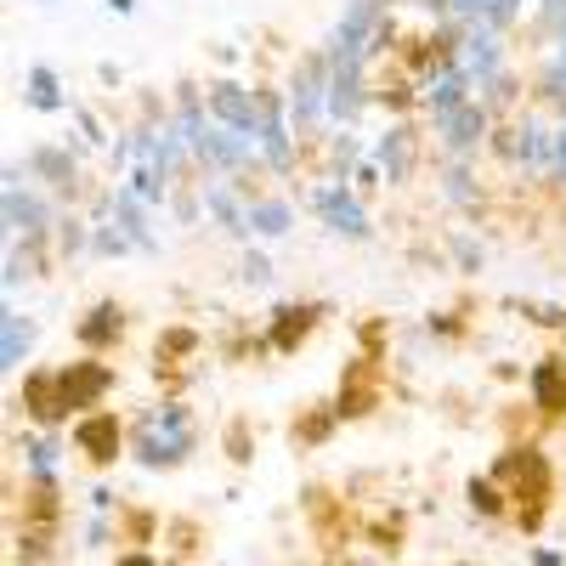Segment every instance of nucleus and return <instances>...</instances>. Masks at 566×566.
Instances as JSON below:
<instances>
[{
    "label": "nucleus",
    "mask_w": 566,
    "mask_h": 566,
    "mask_svg": "<svg viewBox=\"0 0 566 566\" xmlns=\"http://www.w3.org/2000/svg\"><path fill=\"white\" fill-rule=\"evenodd\" d=\"M193 448H199V431H193L187 402L148 408V413H142V424H136V442H130V453H136L142 470H176Z\"/></svg>",
    "instance_id": "1"
},
{
    "label": "nucleus",
    "mask_w": 566,
    "mask_h": 566,
    "mask_svg": "<svg viewBox=\"0 0 566 566\" xmlns=\"http://www.w3.org/2000/svg\"><path fill=\"white\" fill-rule=\"evenodd\" d=\"M493 476L510 488L515 504H527V510H522V527H538V522H544V504H549V488H555L549 459H544L538 448H510V453L493 464Z\"/></svg>",
    "instance_id": "2"
},
{
    "label": "nucleus",
    "mask_w": 566,
    "mask_h": 566,
    "mask_svg": "<svg viewBox=\"0 0 566 566\" xmlns=\"http://www.w3.org/2000/svg\"><path fill=\"white\" fill-rule=\"evenodd\" d=\"M386 7L391 0H346L335 34H328V57L368 69V57L380 52V34H386Z\"/></svg>",
    "instance_id": "3"
},
{
    "label": "nucleus",
    "mask_w": 566,
    "mask_h": 566,
    "mask_svg": "<svg viewBox=\"0 0 566 566\" xmlns=\"http://www.w3.org/2000/svg\"><path fill=\"white\" fill-rule=\"evenodd\" d=\"M0 216H7V244L12 239H52L57 210L34 193V176L7 165V187H0Z\"/></svg>",
    "instance_id": "4"
},
{
    "label": "nucleus",
    "mask_w": 566,
    "mask_h": 566,
    "mask_svg": "<svg viewBox=\"0 0 566 566\" xmlns=\"http://www.w3.org/2000/svg\"><path fill=\"white\" fill-rule=\"evenodd\" d=\"M193 159H199V170H221V176H239V170H250V165H266L261 136H244V130H232V125H221V119H210V125L193 136Z\"/></svg>",
    "instance_id": "5"
},
{
    "label": "nucleus",
    "mask_w": 566,
    "mask_h": 566,
    "mask_svg": "<svg viewBox=\"0 0 566 566\" xmlns=\"http://www.w3.org/2000/svg\"><path fill=\"white\" fill-rule=\"evenodd\" d=\"M108 391H114V368L97 363V352L80 357V363H63L57 368V413H63V424L91 413V408H103Z\"/></svg>",
    "instance_id": "6"
},
{
    "label": "nucleus",
    "mask_w": 566,
    "mask_h": 566,
    "mask_svg": "<svg viewBox=\"0 0 566 566\" xmlns=\"http://www.w3.org/2000/svg\"><path fill=\"white\" fill-rule=\"evenodd\" d=\"M312 210H317V221L335 232V239H352V244H368L374 239V221H368V210L357 199V187H346L335 176H328L323 187H312Z\"/></svg>",
    "instance_id": "7"
},
{
    "label": "nucleus",
    "mask_w": 566,
    "mask_h": 566,
    "mask_svg": "<svg viewBox=\"0 0 566 566\" xmlns=\"http://www.w3.org/2000/svg\"><path fill=\"white\" fill-rule=\"evenodd\" d=\"M493 154L515 170V165H522V170H549L555 165V136L533 119V114H515L510 125H499L493 130Z\"/></svg>",
    "instance_id": "8"
},
{
    "label": "nucleus",
    "mask_w": 566,
    "mask_h": 566,
    "mask_svg": "<svg viewBox=\"0 0 566 566\" xmlns=\"http://www.w3.org/2000/svg\"><path fill=\"white\" fill-rule=\"evenodd\" d=\"M328 80H335V63L328 52H306L295 63V80H290V114H295V130H312L328 119Z\"/></svg>",
    "instance_id": "9"
},
{
    "label": "nucleus",
    "mask_w": 566,
    "mask_h": 566,
    "mask_svg": "<svg viewBox=\"0 0 566 566\" xmlns=\"http://www.w3.org/2000/svg\"><path fill=\"white\" fill-rule=\"evenodd\" d=\"M453 57L464 63L470 85H476V97H488L493 80L504 74V29H488V23H459V45Z\"/></svg>",
    "instance_id": "10"
},
{
    "label": "nucleus",
    "mask_w": 566,
    "mask_h": 566,
    "mask_svg": "<svg viewBox=\"0 0 566 566\" xmlns=\"http://www.w3.org/2000/svg\"><path fill=\"white\" fill-rule=\"evenodd\" d=\"M437 136H442V154L448 159H476V148L493 142V108L482 97H470L448 114H437Z\"/></svg>",
    "instance_id": "11"
},
{
    "label": "nucleus",
    "mask_w": 566,
    "mask_h": 566,
    "mask_svg": "<svg viewBox=\"0 0 566 566\" xmlns=\"http://www.w3.org/2000/svg\"><path fill=\"white\" fill-rule=\"evenodd\" d=\"M261 91V154H266V170L272 176H290L295 170V130H290V91H272V85H255Z\"/></svg>",
    "instance_id": "12"
},
{
    "label": "nucleus",
    "mask_w": 566,
    "mask_h": 566,
    "mask_svg": "<svg viewBox=\"0 0 566 566\" xmlns=\"http://www.w3.org/2000/svg\"><path fill=\"white\" fill-rule=\"evenodd\" d=\"M476 97V85H470V74H464V63L448 52V57H437L431 69L419 74V108L424 114H448V108H459V103H470Z\"/></svg>",
    "instance_id": "13"
},
{
    "label": "nucleus",
    "mask_w": 566,
    "mask_h": 566,
    "mask_svg": "<svg viewBox=\"0 0 566 566\" xmlns=\"http://www.w3.org/2000/svg\"><path fill=\"white\" fill-rule=\"evenodd\" d=\"M205 103H210V119L244 130V136H261V91H250L239 80H221V85H210Z\"/></svg>",
    "instance_id": "14"
},
{
    "label": "nucleus",
    "mask_w": 566,
    "mask_h": 566,
    "mask_svg": "<svg viewBox=\"0 0 566 566\" xmlns=\"http://www.w3.org/2000/svg\"><path fill=\"white\" fill-rule=\"evenodd\" d=\"M199 199H205V216H216V227L227 239H255L250 232V193L239 181H205Z\"/></svg>",
    "instance_id": "15"
},
{
    "label": "nucleus",
    "mask_w": 566,
    "mask_h": 566,
    "mask_svg": "<svg viewBox=\"0 0 566 566\" xmlns=\"http://www.w3.org/2000/svg\"><path fill=\"white\" fill-rule=\"evenodd\" d=\"M69 442L91 459V464H114L119 459V419L114 413H103V408H91V413H80L74 424H69Z\"/></svg>",
    "instance_id": "16"
},
{
    "label": "nucleus",
    "mask_w": 566,
    "mask_h": 566,
    "mask_svg": "<svg viewBox=\"0 0 566 566\" xmlns=\"http://www.w3.org/2000/svg\"><path fill=\"white\" fill-rule=\"evenodd\" d=\"M335 63V57H328ZM368 108V69L363 63H335V80H328V119L335 125H357V114Z\"/></svg>",
    "instance_id": "17"
},
{
    "label": "nucleus",
    "mask_w": 566,
    "mask_h": 566,
    "mask_svg": "<svg viewBox=\"0 0 566 566\" xmlns=\"http://www.w3.org/2000/svg\"><path fill=\"white\" fill-rule=\"evenodd\" d=\"M23 170H29L40 187H52V193H69L74 176H80L69 142H40V148H29V154H23Z\"/></svg>",
    "instance_id": "18"
},
{
    "label": "nucleus",
    "mask_w": 566,
    "mask_h": 566,
    "mask_svg": "<svg viewBox=\"0 0 566 566\" xmlns=\"http://www.w3.org/2000/svg\"><path fill=\"white\" fill-rule=\"evenodd\" d=\"M374 159H380V170H386L391 187H402V181L413 176V159H419V136H413V125H408V119L386 125V136H380V148H374Z\"/></svg>",
    "instance_id": "19"
},
{
    "label": "nucleus",
    "mask_w": 566,
    "mask_h": 566,
    "mask_svg": "<svg viewBox=\"0 0 566 566\" xmlns=\"http://www.w3.org/2000/svg\"><path fill=\"white\" fill-rule=\"evenodd\" d=\"M317 317H323V306H290V301H283V306L266 317V352L290 357V352L312 335V328H317Z\"/></svg>",
    "instance_id": "20"
},
{
    "label": "nucleus",
    "mask_w": 566,
    "mask_h": 566,
    "mask_svg": "<svg viewBox=\"0 0 566 566\" xmlns=\"http://www.w3.org/2000/svg\"><path fill=\"white\" fill-rule=\"evenodd\" d=\"M119 335H125V306H119V301H97V306L74 323V340H80L85 352H108Z\"/></svg>",
    "instance_id": "21"
},
{
    "label": "nucleus",
    "mask_w": 566,
    "mask_h": 566,
    "mask_svg": "<svg viewBox=\"0 0 566 566\" xmlns=\"http://www.w3.org/2000/svg\"><path fill=\"white\" fill-rule=\"evenodd\" d=\"M29 346H34V317H23L18 306H7V312H0V374H18L23 357H29Z\"/></svg>",
    "instance_id": "22"
},
{
    "label": "nucleus",
    "mask_w": 566,
    "mask_h": 566,
    "mask_svg": "<svg viewBox=\"0 0 566 566\" xmlns=\"http://www.w3.org/2000/svg\"><path fill=\"white\" fill-rule=\"evenodd\" d=\"M527 0H448V18L453 23H488V29H510L522 18Z\"/></svg>",
    "instance_id": "23"
},
{
    "label": "nucleus",
    "mask_w": 566,
    "mask_h": 566,
    "mask_svg": "<svg viewBox=\"0 0 566 566\" xmlns=\"http://www.w3.org/2000/svg\"><path fill=\"white\" fill-rule=\"evenodd\" d=\"M533 408L538 413H566V357H544L533 368Z\"/></svg>",
    "instance_id": "24"
},
{
    "label": "nucleus",
    "mask_w": 566,
    "mask_h": 566,
    "mask_svg": "<svg viewBox=\"0 0 566 566\" xmlns=\"http://www.w3.org/2000/svg\"><path fill=\"white\" fill-rule=\"evenodd\" d=\"M23 103L34 108V114H63L69 108V97H63V80H57V69H45V63H34L29 74H23Z\"/></svg>",
    "instance_id": "25"
},
{
    "label": "nucleus",
    "mask_w": 566,
    "mask_h": 566,
    "mask_svg": "<svg viewBox=\"0 0 566 566\" xmlns=\"http://www.w3.org/2000/svg\"><path fill=\"white\" fill-rule=\"evenodd\" d=\"M250 232L255 239H290L295 232V205L290 199H250Z\"/></svg>",
    "instance_id": "26"
},
{
    "label": "nucleus",
    "mask_w": 566,
    "mask_h": 566,
    "mask_svg": "<svg viewBox=\"0 0 566 566\" xmlns=\"http://www.w3.org/2000/svg\"><path fill=\"white\" fill-rule=\"evenodd\" d=\"M18 448H23V470L34 482H57V459H63L57 437H23Z\"/></svg>",
    "instance_id": "27"
},
{
    "label": "nucleus",
    "mask_w": 566,
    "mask_h": 566,
    "mask_svg": "<svg viewBox=\"0 0 566 566\" xmlns=\"http://www.w3.org/2000/svg\"><path fill=\"white\" fill-rule=\"evenodd\" d=\"M464 499L476 515H488V522H499V515H510V493L499 488V476H470L464 482Z\"/></svg>",
    "instance_id": "28"
},
{
    "label": "nucleus",
    "mask_w": 566,
    "mask_h": 566,
    "mask_svg": "<svg viewBox=\"0 0 566 566\" xmlns=\"http://www.w3.org/2000/svg\"><path fill=\"white\" fill-rule=\"evenodd\" d=\"M328 165H335V181H352V176H357V165H363V148H357L352 125H340L335 136H328Z\"/></svg>",
    "instance_id": "29"
},
{
    "label": "nucleus",
    "mask_w": 566,
    "mask_h": 566,
    "mask_svg": "<svg viewBox=\"0 0 566 566\" xmlns=\"http://www.w3.org/2000/svg\"><path fill=\"white\" fill-rule=\"evenodd\" d=\"M442 199L459 210H476V176H470V159H453L442 176Z\"/></svg>",
    "instance_id": "30"
},
{
    "label": "nucleus",
    "mask_w": 566,
    "mask_h": 566,
    "mask_svg": "<svg viewBox=\"0 0 566 566\" xmlns=\"http://www.w3.org/2000/svg\"><path fill=\"white\" fill-rule=\"evenodd\" d=\"M85 244H91V221H80V216L57 221V250H63V255H80Z\"/></svg>",
    "instance_id": "31"
},
{
    "label": "nucleus",
    "mask_w": 566,
    "mask_h": 566,
    "mask_svg": "<svg viewBox=\"0 0 566 566\" xmlns=\"http://www.w3.org/2000/svg\"><path fill=\"white\" fill-rule=\"evenodd\" d=\"M193 352H199V335H193V328H165L159 363H170V357H193Z\"/></svg>",
    "instance_id": "32"
},
{
    "label": "nucleus",
    "mask_w": 566,
    "mask_h": 566,
    "mask_svg": "<svg viewBox=\"0 0 566 566\" xmlns=\"http://www.w3.org/2000/svg\"><path fill=\"white\" fill-rule=\"evenodd\" d=\"M538 103H549V108L566 119V74H560L555 63H549V69H544V80H538Z\"/></svg>",
    "instance_id": "33"
},
{
    "label": "nucleus",
    "mask_w": 566,
    "mask_h": 566,
    "mask_svg": "<svg viewBox=\"0 0 566 566\" xmlns=\"http://www.w3.org/2000/svg\"><path fill=\"white\" fill-rule=\"evenodd\" d=\"M335 424H340V408H323V413H312L301 431H295V442H323L328 431H335Z\"/></svg>",
    "instance_id": "34"
},
{
    "label": "nucleus",
    "mask_w": 566,
    "mask_h": 566,
    "mask_svg": "<svg viewBox=\"0 0 566 566\" xmlns=\"http://www.w3.org/2000/svg\"><path fill=\"white\" fill-rule=\"evenodd\" d=\"M239 277L250 283V290H261V283H272V261H266L261 250H244V261H239Z\"/></svg>",
    "instance_id": "35"
},
{
    "label": "nucleus",
    "mask_w": 566,
    "mask_h": 566,
    "mask_svg": "<svg viewBox=\"0 0 566 566\" xmlns=\"http://www.w3.org/2000/svg\"><path fill=\"white\" fill-rule=\"evenodd\" d=\"M380 176H386V170H380V159H368V165H357V176H352V181H357V193H374V187H380Z\"/></svg>",
    "instance_id": "36"
},
{
    "label": "nucleus",
    "mask_w": 566,
    "mask_h": 566,
    "mask_svg": "<svg viewBox=\"0 0 566 566\" xmlns=\"http://www.w3.org/2000/svg\"><path fill=\"white\" fill-rule=\"evenodd\" d=\"M453 255H459V266H464V272H482V244L459 239V244H453Z\"/></svg>",
    "instance_id": "37"
},
{
    "label": "nucleus",
    "mask_w": 566,
    "mask_h": 566,
    "mask_svg": "<svg viewBox=\"0 0 566 566\" xmlns=\"http://www.w3.org/2000/svg\"><path fill=\"white\" fill-rule=\"evenodd\" d=\"M549 176L566 187V119H560V130H555V165H549Z\"/></svg>",
    "instance_id": "38"
},
{
    "label": "nucleus",
    "mask_w": 566,
    "mask_h": 566,
    "mask_svg": "<svg viewBox=\"0 0 566 566\" xmlns=\"http://www.w3.org/2000/svg\"><path fill=\"white\" fill-rule=\"evenodd\" d=\"M538 18L549 29H566V0H538Z\"/></svg>",
    "instance_id": "39"
},
{
    "label": "nucleus",
    "mask_w": 566,
    "mask_h": 566,
    "mask_svg": "<svg viewBox=\"0 0 566 566\" xmlns=\"http://www.w3.org/2000/svg\"><path fill=\"white\" fill-rule=\"evenodd\" d=\"M74 119H80V130H85V142H97V148H103V125H97V114H85V108H74Z\"/></svg>",
    "instance_id": "40"
},
{
    "label": "nucleus",
    "mask_w": 566,
    "mask_h": 566,
    "mask_svg": "<svg viewBox=\"0 0 566 566\" xmlns=\"http://www.w3.org/2000/svg\"><path fill=\"white\" fill-rule=\"evenodd\" d=\"M227 448H232V459H250V442H244V424H232V431H227Z\"/></svg>",
    "instance_id": "41"
},
{
    "label": "nucleus",
    "mask_w": 566,
    "mask_h": 566,
    "mask_svg": "<svg viewBox=\"0 0 566 566\" xmlns=\"http://www.w3.org/2000/svg\"><path fill=\"white\" fill-rule=\"evenodd\" d=\"M114 566H159V560H154V555H148V549H130V555H119V560H114Z\"/></svg>",
    "instance_id": "42"
},
{
    "label": "nucleus",
    "mask_w": 566,
    "mask_h": 566,
    "mask_svg": "<svg viewBox=\"0 0 566 566\" xmlns=\"http://www.w3.org/2000/svg\"><path fill=\"white\" fill-rule=\"evenodd\" d=\"M533 566H566L560 549H533Z\"/></svg>",
    "instance_id": "43"
},
{
    "label": "nucleus",
    "mask_w": 566,
    "mask_h": 566,
    "mask_svg": "<svg viewBox=\"0 0 566 566\" xmlns=\"http://www.w3.org/2000/svg\"><path fill=\"white\" fill-rule=\"evenodd\" d=\"M408 7H419V12H431V18H448V0H408Z\"/></svg>",
    "instance_id": "44"
},
{
    "label": "nucleus",
    "mask_w": 566,
    "mask_h": 566,
    "mask_svg": "<svg viewBox=\"0 0 566 566\" xmlns=\"http://www.w3.org/2000/svg\"><path fill=\"white\" fill-rule=\"evenodd\" d=\"M560 74H566V29H555V57H549Z\"/></svg>",
    "instance_id": "45"
},
{
    "label": "nucleus",
    "mask_w": 566,
    "mask_h": 566,
    "mask_svg": "<svg viewBox=\"0 0 566 566\" xmlns=\"http://www.w3.org/2000/svg\"><path fill=\"white\" fill-rule=\"evenodd\" d=\"M108 12H119V18H130V12H136V0H108Z\"/></svg>",
    "instance_id": "46"
},
{
    "label": "nucleus",
    "mask_w": 566,
    "mask_h": 566,
    "mask_svg": "<svg viewBox=\"0 0 566 566\" xmlns=\"http://www.w3.org/2000/svg\"><path fill=\"white\" fill-rule=\"evenodd\" d=\"M40 7H57V0H40Z\"/></svg>",
    "instance_id": "47"
}]
</instances>
